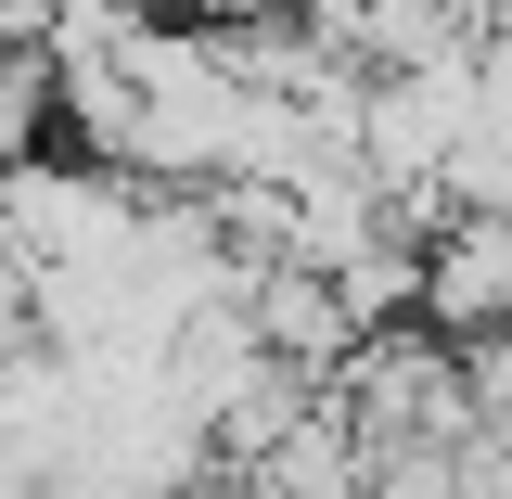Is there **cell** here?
<instances>
[{"mask_svg": "<svg viewBox=\"0 0 512 499\" xmlns=\"http://www.w3.org/2000/svg\"><path fill=\"white\" fill-rule=\"evenodd\" d=\"M410 308L436 320V333H500V320H512V205H474V218H448L436 244H423V282H410Z\"/></svg>", "mask_w": 512, "mask_h": 499, "instance_id": "cell-1", "label": "cell"}]
</instances>
